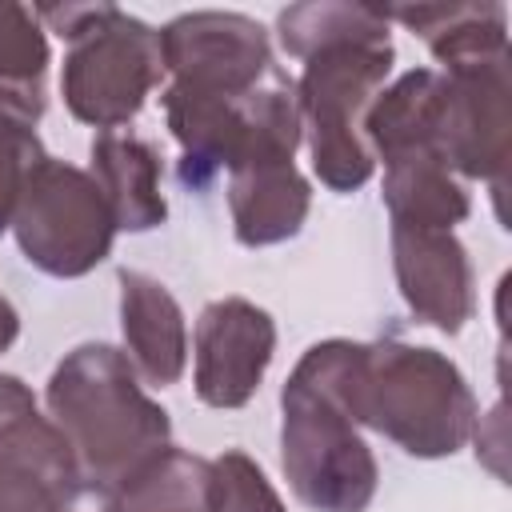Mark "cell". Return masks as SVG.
<instances>
[{"instance_id": "obj_9", "label": "cell", "mask_w": 512, "mask_h": 512, "mask_svg": "<svg viewBox=\"0 0 512 512\" xmlns=\"http://www.w3.org/2000/svg\"><path fill=\"white\" fill-rule=\"evenodd\" d=\"M440 72L436 152L460 180H488L496 196L512 160V52L464 60Z\"/></svg>"}, {"instance_id": "obj_23", "label": "cell", "mask_w": 512, "mask_h": 512, "mask_svg": "<svg viewBox=\"0 0 512 512\" xmlns=\"http://www.w3.org/2000/svg\"><path fill=\"white\" fill-rule=\"evenodd\" d=\"M212 484L216 512H288L264 468L240 448H228L212 460Z\"/></svg>"}, {"instance_id": "obj_12", "label": "cell", "mask_w": 512, "mask_h": 512, "mask_svg": "<svg viewBox=\"0 0 512 512\" xmlns=\"http://www.w3.org/2000/svg\"><path fill=\"white\" fill-rule=\"evenodd\" d=\"M392 272L416 320L456 336L476 312V276L468 248L444 228L392 224Z\"/></svg>"}, {"instance_id": "obj_17", "label": "cell", "mask_w": 512, "mask_h": 512, "mask_svg": "<svg viewBox=\"0 0 512 512\" xmlns=\"http://www.w3.org/2000/svg\"><path fill=\"white\" fill-rule=\"evenodd\" d=\"M380 196H384L392 224H404V228L452 232L472 212L464 180L436 152H412V156L388 160Z\"/></svg>"}, {"instance_id": "obj_5", "label": "cell", "mask_w": 512, "mask_h": 512, "mask_svg": "<svg viewBox=\"0 0 512 512\" xmlns=\"http://www.w3.org/2000/svg\"><path fill=\"white\" fill-rule=\"evenodd\" d=\"M160 104L180 144V180L188 188H208L220 172L256 160H292L304 140L292 80L276 72L240 96L164 84Z\"/></svg>"}, {"instance_id": "obj_20", "label": "cell", "mask_w": 512, "mask_h": 512, "mask_svg": "<svg viewBox=\"0 0 512 512\" xmlns=\"http://www.w3.org/2000/svg\"><path fill=\"white\" fill-rule=\"evenodd\" d=\"M280 48L296 60L312 56L324 44L336 40H368V36H392L388 20L376 4H352V0H312V4H288L276 16Z\"/></svg>"}, {"instance_id": "obj_2", "label": "cell", "mask_w": 512, "mask_h": 512, "mask_svg": "<svg viewBox=\"0 0 512 512\" xmlns=\"http://www.w3.org/2000/svg\"><path fill=\"white\" fill-rule=\"evenodd\" d=\"M44 404L72 444L84 480L104 492H116L172 444L168 412L144 392L132 360L116 344L88 340L64 352L48 376Z\"/></svg>"}, {"instance_id": "obj_11", "label": "cell", "mask_w": 512, "mask_h": 512, "mask_svg": "<svg viewBox=\"0 0 512 512\" xmlns=\"http://www.w3.org/2000/svg\"><path fill=\"white\" fill-rule=\"evenodd\" d=\"M276 356V320L244 300L220 296L200 308L192 332V384L208 408H244Z\"/></svg>"}, {"instance_id": "obj_14", "label": "cell", "mask_w": 512, "mask_h": 512, "mask_svg": "<svg viewBox=\"0 0 512 512\" xmlns=\"http://www.w3.org/2000/svg\"><path fill=\"white\" fill-rule=\"evenodd\" d=\"M228 212L244 248L284 244L312 212V184L296 160H256L228 172Z\"/></svg>"}, {"instance_id": "obj_10", "label": "cell", "mask_w": 512, "mask_h": 512, "mask_svg": "<svg viewBox=\"0 0 512 512\" xmlns=\"http://www.w3.org/2000/svg\"><path fill=\"white\" fill-rule=\"evenodd\" d=\"M160 56L168 84L196 92L240 96L272 76L268 28L244 12H224V8L172 16L160 28Z\"/></svg>"}, {"instance_id": "obj_21", "label": "cell", "mask_w": 512, "mask_h": 512, "mask_svg": "<svg viewBox=\"0 0 512 512\" xmlns=\"http://www.w3.org/2000/svg\"><path fill=\"white\" fill-rule=\"evenodd\" d=\"M48 96L44 92H24V88H4L0 84V236L12 228L16 200L32 176V168L48 156L40 144V116H44Z\"/></svg>"}, {"instance_id": "obj_16", "label": "cell", "mask_w": 512, "mask_h": 512, "mask_svg": "<svg viewBox=\"0 0 512 512\" xmlns=\"http://www.w3.org/2000/svg\"><path fill=\"white\" fill-rule=\"evenodd\" d=\"M436 112H440L436 68H408L404 76L384 84L364 116V140L372 160L388 164L412 152H436Z\"/></svg>"}, {"instance_id": "obj_18", "label": "cell", "mask_w": 512, "mask_h": 512, "mask_svg": "<svg viewBox=\"0 0 512 512\" xmlns=\"http://www.w3.org/2000/svg\"><path fill=\"white\" fill-rule=\"evenodd\" d=\"M380 12L384 20H400L404 28H412L440 60V68L508 52L504 4H392Z\"/></svg>"}, {"instance_id": "obj_6", "label": "cell", "mask_w": 512, "mask_h": 512, "mask_svg": "<svg viewBox=\"0 0 512 512\" xmlns=\"http://www.w3.org/2000/svg\"><path fill=\"white\" fill-rule=\"evenodd\" d=\"M396 64L392 36L336 40L304 56L292 84L312 172L332 192H356L372 180L376 160L364 140V116Z\"/></svg>"}, {"instance_id": "obj_24", "label": "cell", "mask_w": 512, "mask_h": 512, "mask_svg": "<svg viewBox=\"0 0 512 512\" xmlns=\"http://www.w3.org/2000/svg\"><path fill=\"white\" fill-rule=\"evenodd\" d=\"M20 336V312L12 308V300L0 292V352H8Z\"/></svg>"}, {"instance_id": "obj_22", "label": "cell", "mask_w": 512, "mask_h": 512, "mask_svg": "<svg viewBox=\"0 0 512 512\" xmlns=\"http://www.w3.org/2000/svg\"><path fill=\"white\" fill-rule=\"evenodd\" d=\"M52 52L44 24L36 20V8L24 4H0V84L44 92Z\"/></svg>"}, {"instance_id": "obj_8", "label": "cell", "mask_w": 512, "mask_h": 512, "mask_svg": "<svg viewBox=\"0 0 512 512\" xmlns=\"http://www.w3.org/2000/svg\"><path fill=\"white\" fill-rule=\"evenodd\" d=\"M0 512H112V492L84 480L72 444L12 372H0Z\"/></svg>"}, {"instance_id": "obj_15", "label": "cell", "mask_w": 512, "mask_h": 512, "mask_svg": "<svg viewBox=\"0 0 512 512\" xmlns=\"http://www.w3.org/2000/svg\"><path fill=\"white\" fill-rule=\"evenodd\" d=\"M92 168L116 232H152L168 220V200L160 192V152L136 132H96Z\"/></svg>"}, {"instance_id": "obj_13", "label": "cell", "mask_w": 512, "mask_h": 512, "mask_svg": "<svg viewBox=\"0 0 512 512\" xmlns=\"http://www.w3.org/2000/svg\"><path fill=\"white\" fill-rule=\"evenodd\" d=\"M120 332H124V356L132 360L136 376L168 388L188 368V324L176 304V296L148 272L120 268Z\"/></svg>"}, {"instance_id": "obj_1", "label": "cell", "mask_w": 512, "mask_h": 512, "mask_svg": "<svg viewBox=\"0 0 512 512\" xmlns=\"http://www.w3.org/2000/svg\"><path fill=\"white\" fill-rule=\"evenodd\" d=\"M340 396L356 424L388 436L416 460L456 456L480 404L444 352L404 340H340Z\"/></svg>"}, {"instance_id": "obj_3", "label": "cell", "mask_w": 512, "mask_h": 512, "mask_svg": "<svg viewBox=\"0 0 512 512\" xmlns=\"http://www.w3.org/2000/svg\"><path fill=\"white\" fill-rule=\"evenodd\" d=\"M280 468L312 512H364L376 456L340 396V336L312 344L280 388Z\"/></svg>"}, {"instance_id": "obj_4", "label": "cell", "mask_w": 512, "mask_h": 512, "mask_svg": "<svg viewBox=\"0 0 512 512\" xmlns=\"http://www.w3.org/2000/svg\"><path fill=\"white\" fill-rule=\"evenodd\" d=\"M36 20L68 40L60 96L80 124L116 132L164 80L160 28L116 4H44Z\"/></svg>"}, {"instance_id": "obj_19", "label": "cell", "mask_w": 512, "mask_h": 512, "mask_svg": "<svg viewBox=\"0 0 512 512\" xmlns=\"http://www.w3.org/2000/svg\"><path fill=\"white\" fill-rule=\"evenodd\" d=\"M112 512H216L212 460L168 444L112 492Z\"/></svg>"}, {"instance_id": "obj_7", "label": "cell", "mask_w": 512, "mask_h": 512, "mask_svg": "<svg viewBox=\"0 0 512 512\" xmlns=\"http://www.w3.org/2000/svg\"><path fill=\"white\" fill-rule=\"evenodd\" d=\"M12 236L32 268L56 280H76L108 260L116 224L84 168L44 156L16 200Z\"/></svg>"}]
</instances>
